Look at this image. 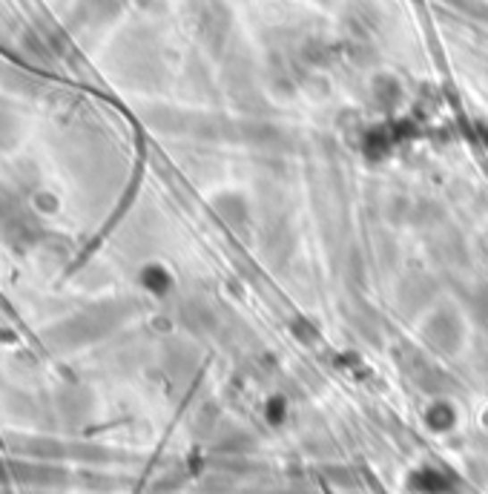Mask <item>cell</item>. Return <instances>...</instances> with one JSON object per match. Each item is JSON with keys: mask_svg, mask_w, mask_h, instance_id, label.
<instances>
[{"mask_svg": "<svg viewBox=\"0 0 488 494\" xmlns=\"http://www.w3.org/2000/svg\"><path fill=\"white\" fill-rule=\"evenodd\" d=\"M431 296H433V279L425 277V273H411V277H405L400 282V302L405 311H414V302L419 311Z\"/></svg>", "mask_w": 488, "mask_h": 494, "instance_id": "obj_1", "label": "cell"}, {"mask_svg": "<svg viewBox=\"0 0 488 494\" xmlns=\"http://www.w3.org/2000/svg\"><path fill=\"white\" fill-rule=\"evenodd\" d=\"M215 213H219L230 227L244 230L250 222V204L244 201L241 193H222L215 196Z\"/></svg>", "mask_w": 488, "mask_h": 494, "instance_id": "obj_2", "label": "cell"}, {"mask_svg": "<svg viewBox=\"0 0 488 494\" xmlns=\"http://www.w3.org/2000/svg\"><path fill=\"white\" fill-rule=\"evenodd\" d=\"M431 256L440 259L442 265H463L466 262V242L457 236L454 230H442L437 239L431 242Z\"/></svg>", "mask_w": 488, "mask_h": 494, "instance_id": "obj_3", "label": "cell"}, {"mask_svg": "<svg viewBox=\"0 0 488 494\" xmlns=\"http://www.w3.org/2000/svg\"><path fill=\"white\" fill-rule=\"evenodd\" d=\"M397 144V132L394 127H374L365 132V156H368L371 161H383L391 149H394Z\"/></svg>", "mask_w": 488, "mask_h": 494, "instance_id": "obj_4", "label": "cell"}, {"mask_svg": "<svg viewBox=\"0 0 488 494\" xmlns=\"http://www.w3.org/2000/svg\"><path fill=\"white\" fill-rule=\"evenodd\" d=\"M371 95H374V104H376V106H383V109L397 106L400 95H402L400 81H397V78H391V75H376Z\"/></svg>", "mask_w": 488, "mask_h": 494, "instance_id": "obj_5", "label": "cell"}, {"mask_svg": "<svg viewBox=\"0 0 488 494\" xmlns=\"http://www.w3.org/2000/svg\"><path fill=\"white\" fill-rule=\"evenodd\" d=\"M15 474L26 483H61L63 480V472L61 469H52V465H38V463H29V465H15Z\"/></svg>", "mask_w": 488, "mask_h": 494, "instance_id": "obj_6", "label": "cell"}, {"mask_svg": "<svg viewBox=\"0 0 488 494\" xmlns=\"http://www.w3.org/2000/svg\"><path fill=\"white\" fill-rule=\"evenodd\" d=\"M474 308H477V313H483V317L488 319V285H480L477 287V296H474Z\"/></svg>", "mask_w": 488, "mask_h": 494, "instance_id": "obj_7", "label": "cell"}]
</instances>
